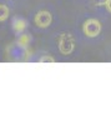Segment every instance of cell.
Here are the masks:
<instances>
[{
	"mask_svg": "<svg viewBox=\"0 0 111 125\" xmlns=\"http://www.w3.org/2000/svg\"><path fill=\"white\" fill-rule=\"evenodd\" d=\"M9 14H10L9 8L4 4H0V23L6 21L8 18H9Z\"/></svg>",
	"mask_w": 111,
	"mask_h": 125,
	"instance_id": "8992f818",
	"label": "cell"
},
{
	"mask_svg": "<svg viewBox=\"0 0 111 125\" xmlns=\"http://www.w3.org/2000/svg\"><path fill=\"white\" fill-rule=\"evenodd\" d=\"M39 61L40 62H55V59L53 56H50V55H44V56L40 58Z\"/></svg>",
	"mask_w": 111,
	"mask_h": 125,
	"instance_id": "52a82bcc",
	"label": "cell"
},
{
	"mask_svg": "<svg viewBox=\"0 0 111 125\" xmlns=\"http://www.w3.org/2000/svg\"><path fill=\"white\" fill-rule=\"evenodd\" d=\"M91 1L95 6H102V5H106L109 0H91Z\"/></svg>",
	"mask_w": 111,
	"mask_h": 125,
	"instance_id": "ba28073f",
	"label": "cell"
},
{
	"mask_svg": "<svg viewBox=\"0 0 111 125\" xmlns=\"http://www.w3.org/2000/svg\"><path fill=\"white\" fill-rule=\"evenodd\" d=\"M83 31L87 38H96L101 33V23L96 19H87L83 25Z\"/></svg>",
	"mask_w": 111,
	"mask_h": 125,
	"instance_id": "7a4b0ae2",
	"label": "cell"
},
{
	"mask_svg": "<svg viewBox=\"0 0 111 125\" xmlns=\"http://www.w3.org/2000/svg\"><path fill=\"white\" fill-rule=\"evenodd\" d=\"M57 44H59L60 53L64 54V55H69V54H71L75 49V39L71 34L63 33L59 36Z\"/></svg>",
	"mask_w": 111,
	"mask_h": 125,
	"instance_id": "6da1fadb",
	"label": "cell"
},
{
	"mask_svg": "<svg viewBox=\"0 0 111 125\" xmlns=\"http://www.w3.org/2000/svg\"><path fill=\"white\" fill-rule=\"evenodd\" d=\"M51 21H53V16H51V14H50L47 10H41V11H37L35 14L34 23L40 29L49 28L50 25H51Z\"/></svg>",
	"mask_w": 111,
	"mask_h": 125,
	"instance_id": "3957f363",
	"label": "cell"
},
{
	"mask_svg": "<svg viewBox=\"0 0 111 125\" xmlns=\"http://www.w3.org/2000/svg\"><path fill=\"white\" fill-rule=\"evenodd\" d=\"M30 36L28 35V34H23V35H20L19 38H18V45L20 46V48H24V49H26L28 46H29V44H30Z\"/></svg>",
	"mask_w": 111,
	"mask_h": 125,
	"instance_id": "5b68a950",
	"label": "cell"
},
{
	"mask_svg": "<svg viewBox=\"0 0 111 125\" xmlns=\"http://www.w3.org/2000/svg\"><path fill=\"white\" fill-rule=\"evenodd\" d=\"M106 8H107V11L111 14V0H109V1L106 3Z\"/></svg>",
	"mask_w": 111,
	"mask_h": 125,
	"instance_id": "9c48e42d",
	"label": "cell"
},
{
	"mask_svg": "<svg viewBox=\"0 0 111 125\" xmlns=\"http://www.w3.org/2000/svg\"><path fill=\"white\" fill-rule=\"evenodd\" d=\"M13 30L15 31L16 34H21L23 31H25L26 26H28V23L25 19H21V18H15L13 20Z\"/></svg>",
	"mask_w": 111,
	"mask_h": 125,
	"instance_id": "277c9868",
	"label": "cell"
}]
</instances>
